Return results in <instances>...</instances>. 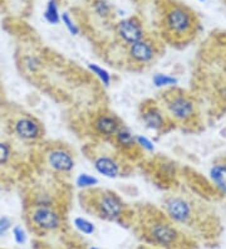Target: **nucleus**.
Listing matches in <instances>:
<instances>
[{"mask_svg": "<svg viewBox=\"0 0 226 249\" xmlns=\"http://www.w3.org/2000/svg\"><path fill=\"white\" fill-rule=\"evenodd\" d=\"M83 207L98 218L117 222L126 213V204L117 193L107 189H90L82 193Z\"/></svg>", "mask_w": 226, "mask_h": 249, "instance_id": "f257e3e1", "label": "nucleus"}, {"mask_svg": "<svg viewBox=\"0 0 226 249\" xmlns=\"http://www.w3.org/2000/svg\"><path fill=\"white\" fill-rule=\"evenodd\" d=\"M161 107L171 122L180 124H190L197 115V106L191 96L181 89H165L160 96Z\"/></svg>", "mask_w": 226, "mask_h": 249, "instance_id": "f03ea898", "label": "nucleus"}, {"mask_svg": "<svg viewBox=\"0 0 226 249\" xmlns=\"http://www.w3.org/2000/svg\"><path fill=\"white\" fill-rule=\"evenodd\" d=\"M196 20L190 10L181 5H172L166 12L163 29L172 43H186L195 36Z\"/></svg>", "mask_w": 226, "mask_h": 249, "instance_id": "7ed1b4c3", "label": "nucleus"}, {"mask_svg": "<svg viewBox=\"0 0 226 249\" xmlns=\"http://www.w3.org/2000/svg\"><path fill=\"white\" fill-rule=\"evenodd\" d=\"M145 235L150 243L161 248L174 247L180 238V233L171 222L162 218H156L148 222L145 227Z\"/></svg>", "mask_w": 226, "mask_h": 249, "instance_id": "20e7f679", "label": "nucleus"}, {"mask_svg": "<svg viewBox=\"0 0 226 249\" xmlns=\"http://www.w3.org/2000/svg\"><path fill=\"white\" fill-rule=\"evenodd\" d=\"M126 55L132 66L146 67L160 55V48L154 39L145 36L143 39L127 47Z\"/></svg>", "mask_w": 226, "mask_h": 249, "instance_id": "39448f33", "label": "nucleus"}, {"mask_svg": "<svg viewBox=\"0 0 226 249\" xmlns=\"http://www.w3.org/2000/svg\"><path fill=\"white\" fill-rule=\"evenodd\" d=\"M139 119L147 130L154 132H163L166 127L171 124L161 105L152 100L145 101L141 105Z\"/></svg>", "mask_w": 226, "mask_h": 249, "instance_id": "423d86ee", "label": "nucleus"}, {"mask_svg": "<svg viewBox=\"0 0 226 249\" xmlns=\"http://www.w3.org/2000/svg\"><path fill=\"white\" fill-rule=\"evenodd\" d=\"M166 218L175 224H186L192 218V205L185 197L170 195L163 201Z\"/></svg>", "mask_w": 226, "mask_h": 249, "instance_id": "0eeeda50", "label": "nucleus"}, {"mask_svg": "<svg viewBox=\"0 0 226 249\" xmlns=\"http://www.w3.org/2000/svg\"><path fill=\"white\" fill-rule=\"evenodd\" d=\"M47 165L52 171L60 175H70L75 167V160L72 151L66 146L52 147L45 156Z\"/></svg>", "mask_w": 226, "mask_h": 249, "instance_id": "6e6552de", "label": "nucleus"}, {"mask_svg": "<svg viewBox=\"0 0 226 249\" xmlns=\"http://www.w3.org/2000/svg\"><path fill=\"white\" fill-rule=\"evenodd\" d=\"M30 220L40 231H55L62 227V215L54 207H34Z\"/></svg>", "mask_w": 226, "mask_h": 249, "instance_id": "1a4fd4ad", "label": "nucleus"}, {"mask_svg": "<svg viewBox=\"0 0 226 249\" xmlns=\"http://www.w3.org/2000/svg\"><path fill=\"white\" fill-rule=\"evenodd\" d=\"M122 124H123L117 115L103 111V112L94 116L92 122H90V127H92L94 134L104 139V140H112V137L115 136L116 132L120 130Z\"/></svg>", "mask_w": 226, "mask_h": 249, "instance_id": "9d476101", "label": "nucleus"}, {"mask_svg": "<svg viewBox=\"0 0 226 249\" xmlns=\"http://www.w3.org/2000/svg\"><path fill=\"white\" fill-rule=\"evenodd\" d=\"M94 170L107 179H117L122 177L123 165L117 156L108 152H98L92 158Z\"/></svg>", "mask_w": 226, "mask_h": 249, "instance_id": "9b49d317", "label": "nucleus"}, {"mask_svg": "<svg viewBox=\"0 0 226 249\" xmlns=\"http://www.w3.org/2000/svg\"><path fill=\"white\" fill-rule=\"evenodd\" d=\"M116 33H117V36L120 38L121 42L126 44L127 47L133 44V43L139 42V40L143 39L146 36L143 25L135 17H131V18L121 20L117 24Z\"/></svg>", "mask_w": 226, "mask_h": 249, "instance_id": "f8f14e48", "label": "nucleus"}, {"mask_svg": "<svg viewBox=\"0 0 226 249\" xmlns=\"http://www.w3.org/2000/svg\"><path fill=\"white\" fill-rule=\"evenodd\" d=\"M112 141L115 143L116 149L122 152L123 155H131L133 152H141L136 143V135L124 124H122L115 136L112 137Z\"/></svg>", "mask_w": 226, "mask_h": 249, "instance_id": "ddd939ff", "label": "nucleus"}, {"mask_svg": "<svg viewBox=\"0 0 226 249\" xmlns=\"http://www.w3.org/2000/svg\"><path fill=\"white\" fill-rule=\"evenodd\" d=\"M14 132L24 141H34L42 136V127L36 120L32 117H21L14 124Z\"/></svg>", "mask_w": 226, "mask_h": 249, "instance_id": "4468645a", "label": "nucleus"}, {"mask_svg": "<svg viewBox=\"0 0 226 249\" xmlns=\"http://www.w3.org/2000/svg\"><path fill=\"white\" fill-rule=\"evenodd\" d=\"M210 179L215 186L226 195V164L217 162L210 169Z\"/></svg>", "mask_w": 226, "mask_h": 249, "instance_id": "2eb2a0df", "label": "nucleus"}, {"mask_svg": "<svg viewBox=\"0 0 226 249\" xmlns=\"http://www.w3.org/2000/svg\"><path fill=\"white\" fill-rule=\"evenodd\" d=\"M152 85L158 89H175L178 85V78L167 73H155L152 77Z\"/></svg>", "mask_w": 226, "mask_h": 249, "instance_id": "dca6fc26", "label": "nucleus"}, {"mask_svg": "<svg viewBox=\"0 0 226 249\" xmlns=\"http://www.w3.org/2000/svg\"><path fill=\"white\" fill-rule=\"evenodd\" d=\"M74 184L77 188L85 192V190H90V189L97 188V185L100 184V180L94 175H90L88 173H82L75 178Z\"/></svg>", "mask_w": 226, "mask_h": 249, "instance_id": "f3484780", "label": "nucleus"}, {"mask_svg": "<svg viewBox=\"0 0 226 249\" xmlns=\"http://www.w3.org/2000/svg\"><path fill=\"white\" fill-rule=\"evenodd\" d=\"M87 68L92 74H94V76L98 78V81H100L104 87H109V86H111L112 76L111 73L105 70V68L101 67V66H98V64L96 63H88Z\"/></svg>", "mask_w": 226, "mask_h": 249, "instance_id": "a211bd4d", "label": "nucleus"}, {"mask_svg": "<svg viewBox=\"0 0 226 249\" xmlns=\"http://www.w3.org/2000/svg\"><path fill=\"white\" fill-rule=\"evenodd\" d=\"M73 225L83 235H92V234L96 233V225L83 216H77V218L73 219Z\"/></svg>", "mask_w": 226, "mask_h": 249, "instance_id": "6ab92c4d", "label": "nucleus"}, {"mask_svg": "<svg viewBox=\"0 0 226 249\" xmlns=\"http://www.w3.org/2000/svg\"><path fill=\"white\" fill-rule=\"evenodd\" d=\"M44 18L45 20L48 21L49 24L57 25L58 23H59L60 14H59V9H58L57 0H49L48 4H47V8H45Z\"/></svg>", "mask_w": 226, "mask_h": 249, "instance_id": "aec40b11", "label": "nucleus"}, {"mask_svg": "<svg viewBox=\"0 0 226 249\" xmlns=\"http://www.w3.org/2000/svg\"><path fill=\"white\" fill-rule=\"evenodd\" d=\"M136 143L139 146V149L141 152H151L155 151V143L151 141V139L143 136V135H136Z\"/></svg>", "mask_w": 226, "mask_h": 249, "instance_id": "412c9836", "label": "nucleus"}, {"mask_svg": "<svg viewBox=\"0 0 226 249\" xmlns=\"http://www.w3.org/2000/svg\"><path fill=\"white\" fill-rule=\"evenodd\" d=\"M60 20L63 21L64 27L67 28V31L70 32L72 36H78V34L81 33V29H79L78 25L73 21L72 17L70 16V13H63V14L60 16Z\"/></svg>", "mask_w": 226, "mask_h": 249, "instance_id": "4be33fe9", "label": "nucleus"}, {"mask_svg": "<svg viewBox=\"0 0 226 249\" xmlns=\"http://www.w3.org/2000/svg\"><path fill=\"white\" fill-rule=\"evenodd\" d=\"M94 12L102 18H105L111 14V5L105 0H96L93 4Z\"/></svg>", "mask_w": 226, "mask_h": 249, "instance_id": "5701e85b", "label": "nucleus"}, {"mask_svg": "<svg viewBox=\"0 0 226 249\" xmlns=\"http://www.w3.org/2000/svg\"><path fill=\"white\" fill-rule=\"evenodd\" d=\"M13 238H14L15 243L19 244V246H24L28 240L27 231L20 225H14L13 227Z\"/></svg>", "mask_w": 226, "mask_h": 249, "instance_id": "b1692460", "label": "nucleus"}, {"mask_svg": "<svg viewBox=\"0 0 226 249\" xmlns=\"http://www.w3.org/2000/svg\"><path fill=\"white\" fill-rule=\"evenodd\" d=\"M24 67L30 73H35L42 67V63H40L39 58L35 57V55H28V57L24 58Z\"/></svg>", "mask_w": 226, "mask_h": 249, "instance_id": "393cba45", "label": "nucleus"}, {"mask_svg": "<svg viewBox=\"0 0 226 249\" xmlns=\"http://www.w3.org/2000/svg\"><path fill=\"white\" fill-rule=\"evenodd\" d=\"M12 156V149H10L9 143L0 141V165L6 164Z\"/></svg>", "mask_w": 226, "mask_h": 249, "instance_id": "a878e982", "label": "nucleus"}, {"mask_svg": "<svg viewBox=\"0 0 226 249\" xmlns=\"http://www.w3.org/2000/svg\"><path fill=\"white\" fill-rule=\"evenodd\" d=\"M13 228V222L12 219L8 215L0 216V238L4 237L10 229Z\"/></svg>", "mask_w": 226, "mask_h": 249, "instance_id": "bb28decb", "label": "nucleus"}, {"mask_svg": "<svg viewBox=\"0 0 226 249\" xmlns=\"http://www.w3.org/2000/svg\"><path fill=\"white\" fill-rule=\"evenodd\" d=\"M89 249H101V248H98V247H89Z\"/></svg>", "mask_w": 226, "mask_h": 249, "instance_id": "cd10ccee", "label": "nucleus"}, {"mask_svg": "<svg viewBox=\"0 0 226 249\" xmlns=\"http://www.w3.org/2000/svg\"><path fill=\"white\" fill-rule=\"evenodd\" d=\"M224 162H225V164H226V156H225V159H224Z\"/></svg>", "mask_w": 226, "mask_h": 249, "instance_id": "c85d7f7f", "label": "nucleus"}, {"mask_svg": "<svg viewBox=\"0 0 226 249\" xmlns=\"http://www.w3.org/2000/svg\"><path fill=\"white\" fill-rule=\"evenodd\" d=\"M0 192H1V184H0Z\"/></svg>", "mask_w": 226, "mask_h": 249, "instance_id": "c756f323", "label": "nucleus"}, {"mask_svg": "<svg viewBox=\"0 0 226 249\" xmlns=\"http://www.w3.org/2000/svg\"><path fill=\"white\" fill-rule=\"evenodd\" d=\"M147 249H158V248H147Z\"/></svg>", "mask_w": 226, "mask_h": 249, "instance_id": "7c9ffc66", "label": "nucleus"}, {"mask_svg": "<svg viewBox=\"0 0 226 249\" xmlns=\"http://www.w3.org/2000/svg\"><path fill=\"white\" fill-rule=\"evenodd\" d=\"M199 1H205V0H199Z\"/></svg>", "mask_w": 226, "mask_h": 249, "instance_id": "2f4dec72", "label": "nucleus"}]
</instances>
